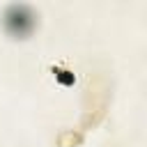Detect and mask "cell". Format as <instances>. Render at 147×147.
<instances>
[{"label":"cell","instance_id":"obj_1","mask_svg":"<svg viewBox=\"0 0 147 147\" xmlns=\"http://www.w3.org/2000/svg\"><path fill=\"white\" fill-rule=\"evenodd\" d=\"M2 28L14 39H25L37 28V11L25 2H11L2 9Z\"/></svg>","mask_w":147,"mask_h":147}]
</instances>
